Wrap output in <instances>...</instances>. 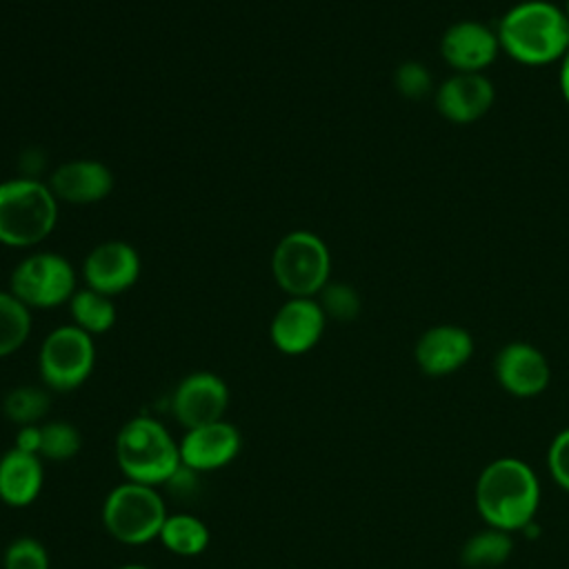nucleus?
<instances>
[{
	"label": "nucleus",
	"mask_w": 569,
	"mask_h": 569,
	"mask_svg": "<svg viewBox=\"0 0 569 569\" xmlns=\"http://www.w3.org/2000/svg\"><path fill=\"white\" fill-rule=\"evenodd\" d=\"M542 487L520 458L502 456L482 467L473 485V505L485 525L516 533L536 520Z\"/></svg>",
	"instance_id": "obj_1"
},
{
	"label": "nucleus",
	"mask_w": 569,
	"mask_h": 569,
	"mask_svg": "<svg viewBox=\"0 0 569 569\" xmlns=\"http://www.w3.org/2000/svg\"><path fill=\"white\" fill-rule=\"evenodd\" d=\"M500 49L518 64L549 67L569 51V20L549 0H522L509 7L496 24Z\"/></svg>",
	"instance_id": "obj_2"
},
{
	"label": "nucleus",
	"mask_w": 569,
	"mask_h": 569,
	"mask_svg": "<svg viewBox=\"0 0 569 569\" xmlns=\"http://www.w3.org/2000/svg\"><path fill=\"white\" fill-rule=\"evenodd\" d=\"M116 462L127 480L158 487L180 469V449L160 420L136 416L116 436Z\"/></svg>",
	"instance_id": "obj_3"
},
{
	"label": "nucleus",
	"mask_w": 569,
	"mask_h": 569,
	"mask_svg": "<svg viewBox=\"0 0 569 569\" xmlns=\"http://www.w3.org/2000/svg\"><path fill=\"white\" fill-rule=\"evenodd\" d=\"M58 200L49 184L33 178L0 182V244L33 247L56 227Z\"/></svg>",
	"instance_id": "obj_4"
},
{
	"label": "nucleus",
	"mask_w": 569,
	"mask_h": 569,
	"mask_svg": "<svg viewBox=\"0 0 569 569\" xmlns=\"http://www.w3.org/2000/svg\"><path fill=\"white\" fill-rule=\"evenodd\" d=\"M100 516L113 540L138 547L158 540L169 513L158 487L124 480L104 496Z\"/></svg>",
	"instance_id": "obj_5"
},
{
	"label": "nucleus",
	"mask_w": 569,
	"mask_h": 569,
	"mask_svg": "<svg viewBox=\"0 0 569 569\" xmlns=\"http://www.w3.org/2000/svg\"><path fill=\"white\" fill-rule=\"evenodd\" d=\"M271 273L289 298H313L329 282L331 253L320 236L298 229L278 240Z\"/></svg>",
	"instance_id": "obj_6"
},
{
	"label": "nucleus",
	"mask_w": 569,
	"mask_h": 569,
	"mask_svg": "<svg viewBox=\"0 0 569 569\" xmlns=\"http://www.w3.org/2000/svg\"><path fill=\"white\" fill-rule=\"evenodd\" d=\"M96 365L93 336L76 325H62L47 333L38 351V373L51 391H73L87 382Z\"/></svg>",
	"instance_id": "obj_7"
},
{
	"label": "nucleus",
	"mask_w": 569,
	"mask_h": 569,
	"mask_svg": "<svg viewBox=\"0 0 569 569\" xmlns=\"http://www.w3.org/2000/svg\"><path fill=\"white\" fill-rule=\"evenodd\" d=\"M76 269L53 251L31 253L9 276V291L29 309H51L76 293Z\"/></svg>",
	"instance_id": "obj_8"
},
{
	"label": "nucleus",
	"mask_w": 569,
	"mask_h": 569,
	"mask_svg": "<svg viewBox=\"0 0 569 569\" xmlns=\"http://www.w3.org/2000/svg\"><path fill=\"white\" fill-rule=\"evenodd\" d=\"M227 407L229 387L213 371H193L184 376L171 396L173 418L184 429L224 420Z\"/></svg>",
	"instance_id": "obj_9"
},
{
	"label": "nucleus",
	"mask_w": 569,
	"mask_h": 569,
	"mask_svg": "<svg viewBox=\"0 0 569 569\" xmlns=\"http://www.w3.org/2000/svg\"><path fill=\"white\" fill-rule=\"evenodd\" d=\"M500 51L496 27L480 20H458L440 38V56L453 73H485Z\"/></svg>",
	"instance_id": "obj_10"
},
{
	"label": "nucleus",
	"mask_w": 569,
	"mask_h": 569,
	"mask_svg": "<svg viewBox=\"0 0 569 569\" xmlns=\"http://www.w3.org/2000/svg\"><path fill=\"white\" fill-rule=\"evenodd\" d=\"M180 465L193 473H209L227 467L242 449V433L229 420L184 429L178 440Z\"/></svg>",
	"instance_id": "obj_11"
},
{
	"label": "nucleus",
	"mask_w": 569,
	"mask_h": 569,
	"mask_svg": "<svg viewBox=\"0 0 569 569\" xmlns=\"http://www.w3.org/2000/svg\"><path fill=\"white\" fill-rule=\"evenodd\" d=\"M493 376L509 396L536 398L551 382V365L536 345L513 340L496 353Z\"/></svg>",
	"instance_id": "obj_12"
},
{
	"label": "nucleus",
	"mask_w": 569,
	"mask_h": 569,
	"mask_svg": "<svg viewBox=\"0 0 569 569\" xmlns=\"http://www.w3.org/2000/svg\"><path fill=\"white\" fill-rule=\"evenodd\" d=\"M327 316L316 298H289L271 318V345L287 356L311 351L325 333Z\"/></svg>",
	"instance_id": "obj_13"
},
{
	"label": "nucleus",
	"mask_w": 569,
	"mask_h": 569,
	"mask_svg": "<svg viewBox=\"0 0 569 569\" xmlns=\"http://www.w3.org/2000/svg\"><path fill=\"white\" fill-rule=\"evenodd\" d=\"M473 356V336L460 325H433L413 347L418 369L429 378H445L462 369Z\"/></svg>",
	"instance_id": "obj_14"
},
{
	"label": "nucleus",
	"mask_w": 569,
	"mask_h": 569,
	"mask_svg": "<svg viewBox=\"0 0 569 569\" xmlns=\"http://www.w3.org/2000/svg\"><path fill=\"white\" fill-rule=\"evenodd\" d=\"M82 276L89 289L113 298L136 284L140 276V256L124 240L100 242L87 253Z\"/></svg>",
	"instance_id": "obj_15"
},
{
	"label": "nucleus",
	"mask_w": 569,
	"mask_h": 569,
	"mask_svg": "<svg viewBox=\"0 0 569 569\" xmlns=\"http://www.w3.org/2000/svg\"><path fill=\"white\" fill-rule=\"evenodd\" d=\"M438 113L453 124H471L489 113L496 102V87L485 73H453L436 87Z\"/></svg>",
	"instance_id": "obj_16"
},
{
	"label": "nucleus",
	"mask_w": 569,
	"mask_h": 569,
	"mask_svg": "<svg viewBox=\"0 0 569 569\" xmlns=\"http://www.w3.org/2000/svg\"><path fill=\"white\" fill-rule=\"evenodd\" d=\"M49 189L56 200L69 204H93L111 193L113 173L100 160H69L53 169Z\"/></svg>",
	"instance_id": "obj_17"
},
{
	"label": "nucleus",
	"mask_w": 569,
	"mask_h": 569,
	"mask_svg": "<svg viewBox=\"0 0 569 569\" xmlns=\"http://www.w3.org/2000/svg\"><path fill=\"white\" fill-rule=\"evenodd\" d=\"M44 487V460L11 447L0 456V500L7 507L22 509L38 500Z\"/></svg>",
	"instance_id": "obj_18"
},
{
	"label": "nucleus",
	"mask_w": 569,
	"mask_h": 569,
	"mask_svg": "<svg viewBox=\"0 0 569 569\" xmlns=\"http://www.w3.org/2000/svg\"><path fill=\"white\" fill-rule=\"evenodd\" d=\"M513 549V533L485 525L462 542L460 562L467 569H498L511 558Z\"/></svg>",
	"instance_id": "obj_19"
},
{
	"label": "nucleus",
	"mask_w": 569,
	"mask_h": 569,
	"mask_svg": "<svg viewBox=\"0 0 569 569\" xmlns=\"http://www.w3.org/2000/svg\"><path fill=\"white\" fill-rule=\"evenodd\" d=\"M158 540L173 556L193 558V556H200L209 547L211 533H209V527L204 525V520H200L198 516L169 513L160 529Z\"/></svg>",
	"instance_id": "obj_20"
},
{
	"label": "nucleus",
	"mask_w": 569,
	"mask_h": 569,
	"mask_svg": "<svg viewBox=\"0 0 569 569\" xmlns=\"http://www.w3.org/2000/svg\"><path fill=\"white\" fill-rule=\"evenodd\" d=\"M69 311H71L73 325L87 331L89 336L107 333L116 322L113 300L89 287L76 289V293L69 300Z\"/></svg>",
	"instance_id": "obj_21"
},
{
	"label": "nucleus",
	"mask_w": 569,
	"mask_h": 569,
	"mask_svg": "<svg viewBox=\"0 0 569 569\" xmlns=\"http://www.w3.org/2000/svg\"><path fill=\"white\" fill-rule=\"evenodd\" d=\"M31 333V309L11 291H0V358L16 353Z\"/></svg>",
	"instance_id": "obj_22"
},
{
	"label": "nucleus",
	"mask_w": 569,
	"mask_h": 569,
	"mask_svg": "<svg viewBox=\"0 0 569 569\" xmlns=\"http://www.w3.org/2000/svg\"><path fill=\"white\" fill-rule=\"evenodd\" d=\"M49 393L42 387H33V385H20L13 387L4 400H2V411L4 416L18 425H40V420L47 416L49 411Z\"/></svg>",
	"instance_id": "obj_23"
},
{
	"label": "nucleus",
	"mask_w": 569,
	"mask_h": 569,
	"mask_svg": "<svg viewBox=\"0 0 569 569\" xmlns=\"http://www.w3.org/2000/svg\"><path fill=\"white\" fill-rule=\"evenodd\" d=\"M82 449V436L78 427L69 420H49L42 425L40 458L51 462H67L76 458Z\"/></svg>",
	"instance_id": "obj_24"
},
{
	"label": "nucleus",
	"mask_w": 569,
	"mask_h": 569,
	"mask_svg": "<svg viewBox=\"0 0 569 569\" xmlns=\"http://www.w3.org/2000/svg\"><path fill=\"white\" fill-rule=\"evenodd\" d=\"M318 302L327 316V320L336 322H351L360 313V296L347 282H327L325 289L318 293Z\"/></svg>",
	"instance_id": "obj_25"
},
{
	"label": "nucleus",
	"mask_w": 569,
	"mask_h": 569,
	"mask_svg": "<svg viewBox=\"0 0 569 569\" xmlns=\"http://www.w3.org/2000/svg\"><path fill=\"white\" fill-rule=\"evenodd\" d=\"M2 569H51L49 551L33 536L13 538L2 551Z\"/></svg>",
	"instance_id": "obj_26"
},
{
	"label": "nucleus",
	"mask_w": 569,
	"mask_h": 569,
	"mask_svg": "<svg viewBox=\"0 0 569 569\" xmlns=\"http://www.w3.org/2000/svg\"><path fill=\"white\" fill-rule=\"evenodd\" d=\"M393 87L407 100H422L433 91V78L422 62L405 60L393 71Z\"/></svg>",
	"instance_id": "obj_27"
},
{
	"label": "nucleus",
	"mask_w": 569,
	"mask_h": 569,
	"mask_svg": "<svg viewBox=\"0 0 569 569\" xmlns=\"http://www.w3.org/2000/svg\"><path fill=\"white\" fill-rule=\"evenodd\" d=\"M547 469L551 480L569 493V427L560 429L547 449Z\"/></svg>",
	"instance_id": "obj_28"
},
{
	"label": "nucleus",
	"mask_w": 569,
	"mask_h": 569,
	"mask_svg": "<svg viewBox=\"0 0 569 569\" xmlns=\"http://www.w3.org/2000/svg\"><path fill=\"white\" fill-rule=\"evenodd\" d=\"M40 442H42V425H24L18 427L13 447L29 451V453H40Z\"/></svg>",
	"instance_id": "obj_29"
},
{
	"label": "nucleus",
	"mask_w": 569,
	"mask_h": 569,
	"mask_svg": "<svg viewBox=\"0 0 569 569\" xmlns=\"http://www.w3.org/2000/svg\"><path fill=\"white\" fill-rule=\"evenodd\" d=\"M558 87H560L562 100L569 104V51H567L565 58L558 62Z\"/></svg>",
	"instance_id": "obj_30"
},
{
	"label": "nucleus",
	"mask_w": 569,
	"mask_h": 569,
	"mask_svg": "<svg viewBox=\"0 0 569 569\" xmlns=\"http://www.w3.org/2000/svg\"><path fill=\"white\" fill-rule=\"evenodd\" d=\"M116 569H151V567L140 565V562H129V565H120V567H116Z\"/></svg>",
	"instance_id": "obj_31"
},
{
	"label": "nucleus",
	"mask_w": 569,
	"mask_h": 569,
	"mask_svg": "<svg viewBox=\"0 0 569 569\" xmlns=\"http://www.w3.org/2000/svg\"><path fill=\"white\" fill-rule=\"evenodd\" d=\"M562 9H565V13H567V20H569V0L565 2V7H562Z\"/></svg>",
	"instance_id": "obj_32"
}]
</instances>
